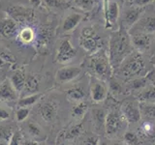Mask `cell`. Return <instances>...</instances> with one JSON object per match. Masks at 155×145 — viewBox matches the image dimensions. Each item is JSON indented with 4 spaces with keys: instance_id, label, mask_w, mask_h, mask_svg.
<instances>
[{
    "instance_id": "6da1fadb",
    "label": "cell",
    "mask_w": 155,
    "mask_h": 145,
    "mask_svg": "<svg viewBox=\"0 0 155 145\" xmlns=\"http://www.w3.org/2000/svg\"><path fill=\"white\" fill-rule=\"evenodd\" d=\"M133 51L129 35L120 28L119 30L111 33L109 42V58L113 68H118L122 61Z\"/></svg>"
},
{
    "instance_id": "7a4b0ae2",
    "label": "cell",
    "mask_w": 155,
    "mask_h": 145,
    "mask_svg": "<svg viewBox=\"0 0 155 145\" xmlns=\"http://www.w3.org/2000/svg\"><path fill=\"white\" fill-rule=\"evenodd\" d=\"M145 69V63L142 53L139 51H132L118 67L119 75L125 79H131L134 76H140Z\"/></svg>"
},
{
    "instance_id": "3957f363",
    "label": "cell",
    "mask_w": 155,
    "mask_h": 145,
    "mask_svg": "<svg viewBox=\"0 0 155 145\" xmlns=\"http://www.w3.org/2000/svg\"><path fill=\"white\" fill-rule=\"evenodd\" d=\"M90 67L95 76L100 80H109L113 74V67L109 55L104 51H97L90 59Z\"/></svg>"
},
{
    "instance_id": "277c9868",
    "label": "cell",
    "mask_w": 155,
    "mask_h": 145,
    "mask_svg": "<svg viewBox=\"0 0 155 145\" xmlns=\"http://www.w3.org/2000/svg\"><path fill=\"white\" fill-rule=\"evenodd\" d=\"M80 45L85 51L93 54L99 51L100 38L97 35L96 31L93 30V28L84 27L82 29L80 38Z\"/></svg>"
},
{
    "instance_id": "5b68a950",
    "label": "cell",
    "mask_w": 155,
    "mask_h": 145,
    "mask_svg": "<svg viewBox=\"0 0 155 145\" xmlns=\"http://www.w3.org/2000/svg\"><path fill=\"white\" fill-rule=\"evenodd\" d=\"M124 122H126L123 118L122 114L116 110H111L107 113L105 120V130L109 137H114L117 134L121 129L123 128Z\"/></svg>"
},
{
    "instance_id": "8992f818",
    "label": "cell",
    "mask_w": 155,
    "mask_h": 145,
    "mask_svg": "<svg viewBox=\"0 0 155 145\" xmlns=\"http://www.w3.org/2000/svg\"><path fill=\"white\" fill-rule=\"evenodd\" d=\"M6 12L8 16L16 22H31L35 18L34 10L21 5H13L7 8Z\"/></svg>"
},
{
    "instance_id": "52a82bcc",
    "label": "cell",
    "mask_w": 155,
    "mask_h": 145,
    "mask_svg": "<svg viewBox=\"0 0 155 145\" xmlns=\"http://www.w3.org/2000/svg\"><path fill=\"white\" fill-rule=\"evenodd\" d=\"M120 113L127 123H137L142 117L139 103L132 100L123 102L120 106Z\"/></svg>"
},
{
    "instance_id": "ba28073f",
    "label": "cell",
    "mask_w": 155,
    "mask_h": 145,
    "mask_svg": "<svg viewBox=\"0 0 155 145\" xmlns=\"http://www.w3.org/2000/svg\"><path fill=\"white\" fill-rule=\"evenodd\" d=\"M76 54V48L73 47L72 43L68 39H65V40H62L58 46L55 60L60 64H65V63H68L74 59Z\"/></svg>"
},
{
    "instance_id": "9c48e42d",
    "label": "cell",
    "mask_w": 155,
    "mask_h": 145,
    "mask_svg": "<svg viewBox=\"0 0 155 145\" xmlns=\"http://www.w3.org/2000/svg\"><path fill=\"white\" fill-rule=\"evenodd\" d=\"M90 93L92 101L96 104H99L104 102L108 97V88L103 80H100L95 77L94 80H92L91 82Z\"/></svg>"
},
{
    "instance_id": "30bf717a",
    "label": "cell",
    "mask_w": 155,
    "mask_h": 145,
    "mask_svg": "<svg viewBox=\"0 0 155 145\" xmlns=\"http://www.w3.org/2000/svg\"><path fill=\"white\" fill-rule=\"evenodd\" d=\"M132 47H135L139 52L147 51L150 45H151V37L150 34L143 33V32H132L130 36Z\"/></svg>"
},
{
    "instance_id": "8fae6325",
    "label": "cell",
    "mask_w": 155,
    "mask_h": 145,
    "mask_svg": "<svg viewBox=\"0 0 155 145\" xmlns=\"http://www.w3.org/2000/svg\"><path fill=\"white\" fill-rule=\"evenodd\" d=\"M81 72V68L76 66H68V67L61 68V69H59L56 72L55 79L59 83H67V82H70L73 79H77L80 76Z\"/></svg>"
},
{
    "instance_id": "7c38bea8",
    "label": "cell",
    "mask_w": 155,
    "mask_h": 145,
    "mask_svg": "<svg viewBox=\"0 0 155 145\" xmlns=\"http://www.w3.org/2000/svg\"><path fill=\"white\" fill-rule=\"evenodd\" d=\"M18 33L17 22L10 17L0 19V36L4 38H14Z\"/></svg>"
},
{
    "instance_id": "4fadbf2b",
    "label": "cell",
    "mask_w": 155,
    "mask_h": 145,
    "mask_svg": "<svg viewBox=\"0 0 155 145\" xmlns=\"http://www.w3.org/2000/svg\"><path fill=\"white\" fill-rule=\"evenodd\" d=\"M105 17L107 27L111 26L117 21V18L119 16V6L117 2L115 1H108L105 0Z\"/></svg>"
},
{
    "instance_id": "5bb4252c",
    "label": "cell",
    "mask_w": 155,
    "mask_h": 145,
    "mask_svg": "<svg viewBox=\"0 0 155 145\" xmlns=\"http://www.w3.org/2000/svg\"><path fill=\"white\" fill-rule=\"evenodd\" d=\"M143 12V8L140 7H136L133 6L129 8L128 10H126V12L123 16V23H125V25L128 28H132L136 23L139 21V18L140 17V14Z\"/></svg>"
},
{
    "instance_id": "9a60e30c",
    "label": "cell",
    "mask_w": 155,
    "mask_h": 145,
    "mask_svg": "<svg viewBox=\"0 0 155 145\" xmlns=\"http://www.w3.org/2000/svg\"><path fill=\"white\" fill-rule=\"evenodd\" d=\"M84 19V14L79 13H72L63 19L61 29L63 32H71L79 25L81 21Z\"/></svg>"
},
{
    "instance_id": "2e32d148",
    "label": "cell",
    "mask_w": 155,
    "mask_h": 145,
    "mask_svg": "<svg viewBox=\"0 0 155 145\" xmlns=\"http://www.w3.org/2000/svg\"><path fill=\"white\" fill-rule=\"evenodd\" d=\"M133 27L140 28L138 30H134L132 32H143L147 34H153L155 33V17L149 16L147 18H143L140 21V24H135Z\"/></svg>"
},
{
    "instance_id": "e0dca14e",
    "label": "cell",
    "mask_w": 155,
    "mask_h": 145,
    "mask_svg": "<svg viewBox=\"0 0 155 145\" xmlns=\"http://www.w3.org/2000/svg\"><path fill=\"white\" fill-rule=\"evenodd\" d=\"M17 91L15 90L10 80H5L0 85V99L4 101H14L17 99Z\"/></svg>"
},
{
    "instance_id": "ac0fdd59",
    "label": "cell",
    "mask_w": 155,
    "mask_h": 145,
    "mask_svg": "<svg viewBox=\"0 0 155 145\" xmlns=\"http://www.w3.org/2000/svg\"><path fill=\"white\" fill-rule=\"evenodd\" d=\"M56 111H57V106L54 103H52V102L45 103L44 105H42L40 108L41 116L44 120L48 121V122H51V121L54 119L56 115Z\"/></svg>"
},
{
    "instance_id": "d6986e66",
    "label": "cell",
    "mask_w": 155,
    "mask_h": 145,
    "mask_svg": "<svg viewBox=\"0 0 155 145\" xmlns=\"http://www.w3.org/2000/svg\"><path fill=\"white\" fill-rule=\"evenodd\" d=\"M138 98L140 102L145 103H155V86L147 85L139 92Z\"/></svg>"
},
{
    "instance_id": "ffe728a7",
    "label": "cell",
    "mask_w": 155,
    "mask_h": 145,
    "mask_svg": "<svg viewBox=\"0 0 155 145\" xmlns=\"http://www.w3.org/2000/svg\"><path fill=\"white\" fill-rule=\"evenodd\" d=\"M25 76L22 72L21 71H17L16 72H14L13 76H11V79L10 82L13 85L17 92H21L24 88V84H25Z\"/></svg>"
},
{
    "instance_id": "44dd1931",
    "label": "cell",
    "mask_w": 155,
    "mask_h": 145,
    "mask_svg": "<svg viewBox=\"0 0 155 145\" xmlns=\"http://www.w3.org/2000/svg\"><path fill=\"white\" fill-rule=\"evenodd\" d=\"M139 106L140 115L147 119H155V104L140 102Z\"/></svg>"
},
{
    "instance_id": "7402d4cb",
    "label": "cell",
    "mask_w": 155,
    "mask_h": 145,
    "mask_svg": "<svg viewBox=\"0 0 155 145\" xmlns=\"http://www.w3.org/2000/svg\"><path fill=\"white\" fill-rule=\"evenodd\" d=\"M84 89L80 86L77 87H73V88H70L67 91V97L69 100L72 101H76V102H81L82 99L84 98Z\"/></svg>"
},
{
    "instance_id": "603a6c76",
    "label": "cell",
    "mask_w": 155,
    "mask_h": 145,
    "mask_svg": "<svg viewBox=\"0 0 155 145\" xmlns=\"http://www.w3.org/2000/svg\"><path fill=\"white\" fill-rule=\"evenodd\" d=\"M106 113L103 109H94L92 111V118L95 127L100 129L101 127L105 128V120H106Z\"/></svg>"
},
{
    "instance_id": "cb8c5ba5",
    "label": "cell",
    "mask_w": 155,
    "mask_h": 145,
    "mask_svg": "<svg viewBox=\"0 0 155 145\" xmlns=\"http://www.w3.org/2000/svg\"><path fill=\"white\" fill-rule=\"evenodd\" d=\"M35 32L31 27H24L22 28L18 34V38L23 44H29L34 40Z\"/></svg>"
},
{
    "instance_id": "d4e9b609",
    "label": "cell",
    "mask_w": 155,
    "mask_h": 145,
    "mask_svg": "<svg viewBox=\"0 0 155 145\" xmlns=\"http://www.w3.org/2000/svg\"><path fill=\"white\" fill-rule=\"evenodd\" d=\"M87 109H88V105L84 102H80L77 105H75L72 109V114L74 117L80 119L82 118L84 116V114L87 112Z\"/></svg>"
},
{
    "instance_id": "484cf974",
    "label": "cell",
    "mask_w": 155,
    "mask_h": 145,
    "mask_svg": "<svg viewBox=\"0 0 155 145\" xmlns=\"http://www.w3.org/2000/svg\"><path fill=\"white\" fill-rule=\"evenodd\" d=\"M41 94H32V95H29L25 98H22L18 101V105L19 108H29L32 105H34L36 102L40 99Z\"/></svg>"
},
{
    "instance_id": "4316f807",
    "label": "cell",
    "mask_w": 155,
    "mask_h": 145,
    "mask_svg": "<svg viewBox=\"0 0 155 145\" xmlns=\"http://www.w3.org/2000/svg\"><path fill=\"white\" fill-rule=\"evenodd\" d=\"M147 79H145L144 76H139V77H136V79H133L129 82V86L131 89H134V90H142L143 89L144 87H147Z\"/></svg>"
},
{
    "instance_id": "83f0119b",
    "label": "cell",
    "mask_w": 155,
    "mask_h": 145,
    "mask_svg": "<svg viewBox=\"0 0 155 145\" xmlns=\"http://www.w3.org/2000/svg\"><path fill=\"white\" fill-rule=\"evenodd\" d=\"M38 88H39V83L35 76H29L28 79H26L25 84H24V88H23V89H25L26 92L35 93V92L38 91Z\"/></svg>"
},
{
    "instance_id": "f1b7e54d",
    "label": "cell",
    "mask_w": 155,
    "mask_h": 145,
    "mask_svg": "<svg viewBox=\"0 0 155 145\" xmlns=\"http://www.w3.org/2000/svg\"><path fill=\"white\" fill-rule=\"evenodd\" d=\"M82 130H84V128H82L81 124H78V125H75V126H72V127L69 129V130L66 133L65 138L73 139V138L78 137L82 133Z\"/></svg>"
},
{
    "instance_id": "f546056e",
    "label": "cell",
    "mask_w": 155,
    "mask_h": 145,
    "mask_svg": "<svg viewBox=\"0 0 155 145\" xmlns=\"http://www.w3.org/2000/svg\"><path fill=\"white\" fill-rule=\"evenodd\" d=\"M109 88H110V91L113 93L114 95H119L122 93V90H123V87L122 85H121L119 82L113 79V77H110V79H109Z\"/></svg>"
},
{
    "instance_id": "4dcf8cb0",
    "label": "cell",
    "mask_w": 155,
    "mask_h": 145,
    "mask_svg": "<svg viewBox=\"0 0 155 145\" xmlns=\"http://www.w3.org/2000/svg\"><path fill=\"white\" fill-rule=\"evenodd\" d=\"M44 2L50 8H66L68 6V3L66 0H44Z\"/></svg>"
},
{
    "instance_id": "1f68e13d",
    "label": "cell",
    "mask_w": 155,
    "mask_h": 145,
    "mask_svg": "<svg viewBox=\"0 0 155 145\" xmlns=\"http://www.w3.org/2000/svg\"><path fill=\"white\" fill-rule=\"evenodd\" d=\"M124 141L127 145H140V139L134 133L127 132L124 134Z\"/></svg>"
},
{
    "instance_id": "d6a6232c",
    "label": "cell",
    "mask_w": 155,
    "mask_h": 145,
    "mask_svg": "<svg viewBox=\"0 0 155 145\" xmlns=\"http://www.w3.org/2000/svg\"><path fill=\"white\" fill-rule=\"evenodd\" d=\"M27 130H28V133L30 134L33 137H40L42 134V129L39 127V126L35 123H28L27 125Z\"/></svg>"
},
{
    "instance_id": "836d02e7",
    "label": "cell",
    "mask_w": 155,
    "mask_h": 145,
    "mask_svg": "<svg viewBox=\"0 0 155 145\" xmlns=\"http://www.w3.org/2000/svg\"><path fill=\"white\" fill-rule=\"evenodd\" d=\"M29 108H19L18 110H17V113H16V117H17V120L18 122H22L24 121L27 116L29 114Z\"/></svg>"
},
{
    "instance_id": "e575fe53",
    "label": "cell",
    "mask_w": 155,
    "mask_h": 145,
    "mask_svg": "<svg viewBox=\"0 0 155 145\" xmlns=\"http://www.w3.org/2000/svg\"><path fill=\"white\" fill-rule=\"evenodd\" d=\"M75 2L77 7H80L84 10H89L93 5V0H75Z\"/></svg>"
},
{
    "instance_id": "d590c367",
    "label": "cell",
    "mask_w": 155,
    "mask_h": 145,
    "mask_svg": "<svg viewBox=\"0 0 155 145\" xmlns=\"http://www.w3.org/2000/svg\"><path fill=\"white\" fill-rule=\"evenodd\" d=\"M152 1H154V0H132L131 3L133 4V6L143 8L144 6H147V5L151 3Z\"/></svg>"
},
{
    "instance_id": "8d00e7d4",
    "label": "cell",
    "mask_w": 155,
    "mask_h": 145,
    "mask_svg": "<svg viewBox=\"0 0 155 145\" xmlns=\"http://www.w3.org/2000/svg\"><path fill=\"white\" fill-rule=\"evenodd\" d=\"M9 145H21V137L18 133H15L11 135L9 140Z\"/></svg>"
},
{
    "instance_id": "74e56055",
    "label": "cell",
    "mask_w": 155,
    "mask_h": 145,
    "mask_svg": "<svg viewBox=\"0 0 155 145\" xmlns=\"http://www.w3.org/2000/svg\"><path fill=\"white\" fill-rule=\"evenodd\" d=\"M100 142V139L97 137H89L85 139L84 145H98Z\"/></svg>"
},
{
    "instance_id": "f35d334b",
    "label": "cell",
    "mask_w": 155,
    "mask_h": 145,
    "mask_svg": "<svg viewBox=\"0 0 155 145\" xmlns=\"http://www.w3.org/2000/svg\"><path fill=\"white\" fill-rule=\"evenodd\" d=\"M10 117V113L6 109L0 108V120H7Z\"/></svg>"
},
{
    "instance_id": "ab89813d",
    "label": "cell",
    "mask_w": 155,
    "mask_h": 145,
    "mask_svg": "<svg viewBox=\"0 0 155 145\" xmlns=\"http://www.w3.org/2000/svg\"><path fill=\"white\" fill-rule=\"evenodd\" d=\"M9 137V132L8 130L4 129V128H0V139H7Z\"/></svg>"
},
{
    "instance_id": "60d3db41",
    "label": "cell",
    "mask_w": 155,
    "mask_h": 145,
    "mask_svg": "<svg viewBox=\"0 0 155 145\" xmlns=\"http://www.w3.org/2000/svg\"><path fill=\"white\" fill-rule=\"evenodd\" d=\"M0 145H9V140H7V139H0Z\"/></svg>"
},
{
    "instance_id": "b9f144b4",
    "label": "cell",
    "mask_w": 155,
    "mask_h": 145,
    "mask_svg": "<svg viewBox=\"0 0 155 145\" xmlns=\"http://www.w3.org/2000/svg\"><path fill=\"white\" fill-rule=\"evenodd\" d=\"M5 65H6V62H5V60L3 59L2 57H0V69H1V68H3Z\"/></svg>"
},
{
    "instance_id": "7bdbcfd3",
    "label": "cell",
    "mask_w": 155,
    "mask_h": 145,
    "mask_svg": "<svg viewBox=\"0 0 155 145\" xmlns=\"http://www.w3.org/2000/svg\"><path fill=\"white\" fill-rule=\"evenodd\" d=\"M113 145H127V144L124 143V142H115V143H114Z\"/></svg>"
},
{
    "instance_id": "ee69618b",
    "label": "cell",
    "mask_w": 155,
    "mask_h": 145,
    "mask_svg": "<svg viewBox=\"0 0 155 145\" xmlns=\"http://www.w3.org/2000/svg\"><path fill=\"white\" fill-rule=\"evenodd\" d=\"M98 145H108V143H107L106 141H101V140H100V142H99Z\"/></svg>"
},
{
    "instance_id": "f6af8a7d",
    "label": "cell",
    "mask_w": 155,
    "mask_h": 145,
    "mask_svg": "<svg viewBox=\"0 0 155 145\" xmlns=\"http://www.w3.org/2000/svg\"><path fill=\"white\" fill-rule=\"evenodd\" d=\"M25 145H35V144H34V143H32V142H27Z\"/></svg>"
},
{
    "instance_id": "bcb514c9",
    "label": "cell",
    "mask_w": 155,
    "mask_h": 145,
    "mask_svg": "<svg viewBox=\"0 0 155 145\" xmlns=\"http://www.w3.org/2000/svg\"><path fill=\"white\" fill-rule=\"evenodd\" d=\"M130 1H132V0H130Z\"/></svg>"
}]
</instances>
